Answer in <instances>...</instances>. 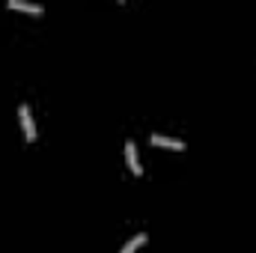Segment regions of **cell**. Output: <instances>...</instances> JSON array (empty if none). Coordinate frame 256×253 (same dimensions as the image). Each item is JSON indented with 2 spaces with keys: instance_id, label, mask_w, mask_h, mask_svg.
Instances as JSON below:
<instances>
[{
  "instance_id": "cell-2",
  "label": "cell",
  "mask_w": 256,
  "mask_h": 253,
  "mask_svg": "<svg viewBox=\"0 0 256 253\" xmlns=\"http://www.w3.org/2000/svg\"><path fill=\"white\" fill-rule=\"evenodd\" d=\"M149 143H152V146H164V149H176V152L185 149L182 140H176V137H164V134H149Z\"/></svg>"
},
{
  "instance_id": "cell-3",
  "label": "cell",
  "mask_w": 256,
  "mask_h": 253,
  "mask_svg": "<svg viewBox=\"0 0 256 253\" xmlns=\"http://www.w3.org/2000/svg\"><path fill=\"white\" fill-rule=\"evenodd\" d=\"M126 161H128V170L134 173V176H140L143 173V167H140V155H137V146L128 140L126 143Z\"/></svg>"
},
{
  "instance_id": "cell-5",
  "label": "cell",
  "mask_w": 256,
  "mask_h": 253,
  "mask_svg": "<svg viewBox=\"0 0 256 253\" xmlns=\"http://www.w3.org/2000/svg\"><path fill=\"white\" fill-rule=\"evenodd\" d=\"M146 238H149L146 232H137V236H134V238H131V242H128V244H126L120 253H134L137 248H143V244H146Z\"/></svg>"
},
{
  "instance_id": "cell-1",
  "label": "cell",
  "mask_w": 256,
  "mask_h": 253,
  "mask_svg": "<svg viewBox=\"0 0 256 253\" xmlns=\"http://www.w3.org/2000/svg\"><path fill=\"white\" fill-rule=\"evenodd\" d=\"M18 120H21V126H24V137H27V143H33V140H36V126H33V114H30L27 104L18 108Z\"/></svg>"
},
{
  "instance_id": "cell-4",
  "label": "cell",
  "mask_w": 256,
  "mask_h": 253,
  "mask_svg": "<svg viewBox=\"0 0 256 253\" xmlns=\"http://www.w3.org/2000/svg\"><path fill=\"white\" fill-rule=\"evenodd\" d=\"M6 6H9V9H18V12H30V15H42V12H45L42 3H24V0H9Z\"/></svg>"
}]
</instances>
